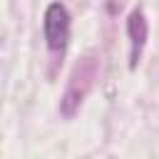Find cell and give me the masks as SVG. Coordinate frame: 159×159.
Instances as JSON below:
<instances>
[{
	"label": "cell",
	"mask_w": 159,
	"mask_h": 159,
	"mask_svg": "<svg viewBox=\"0 0 159 159\" xmlns=\"http://www.w3.org/2000/svg\"><path fill=\"white\" fill-rule=\"evenodd\" d=\"M67 30H70L67 10L60 2H52L47 7V12H45V37H47V45L52 50H62L65 40H67Z\"/></svg>",
	"instance_id": "cell-1"
},
{
	"label": "cell",
	"mask_w": 159,
	"mask_h": 159,
	"mask_svg": "<svg viewBox=\"0 0 159 159\" xmlns=\"http://www.w3.org/2000/svg\"><path fill=\"white\" fill-rule=\"evenodd\" d=\"M129 35H132V45H134V50H132V65H134L137 62V52L142 50L144 37H147V27H144L142 12H132V17H129Z\"/></svg>",
	"instance_id": "cell-2"
}]
</instances>
